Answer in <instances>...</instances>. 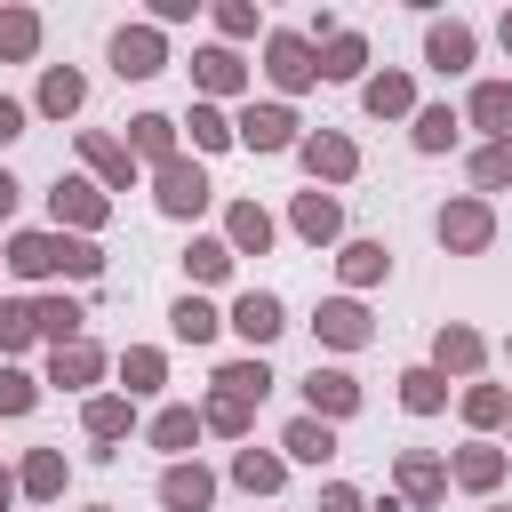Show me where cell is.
<instances>
[{"mask_svg": "<svg viewBox=\"0 0 512 512\" xmlns=\"http://www.w3.org/2000/svg\"><path fill=\"white\" fill-rule=\"evenodd\" d=\"M352 400H360V392H352V376H336V368L320 376V368H312V408H328V416H344Z\"/></svg>", "mask_w": 512, "mask_h": 512, "instance_id": "cell-10", "label": "cell"}, {"mask_svg": "<svg viewBox=\"0 0 512 512\" xmlns=\"http://www.w3.org/2000/svg\"><path fill=\"white\" fill-rule=\"evenodd\" d=\"M304 160H312V176H352V144H344V136H320V144H304Z\"/></svg>", "mask_w": 512, "mask_h": 512, "instance_id": "cell-9", "label": "cell"}, {"mask_svg": "<svg viewBox=\"0 0 512 512\" xmlns=\"http://www.w3.org/2000/svg\"><path fill=\"white\" fill-rule=\"evenodd\" d=\"M368 112H408V80H376L368 88Z\"/></svg>", "mask_w": 512, "mask_h": 512, "instance_id": "cell-23", "label": "cell"}, {"mask_svg": "<svg viewBox=\"0 0 512 512\" xmlns=\"http://www.w3.org/2000/svg\"><path fill=\"white\" fill-rule=\"evenodd\" d=\"M232 328L264 344V336H280V304H272V296H240V312H232Z\"/></svg>", "mask_w": 512, "mask_h": 512, "instance_id": "cell-4", "label": "cell"}, {"mask_svg": "<svg viewBox=\"0 0 512 512\" xmlns=\"http://www.w3.org/2000/svg\"><path fill=\"white\" fill-rule=\"evenodd\" d=\"M472 112H480L488 128H504V120H512V88H480V96H472Z\"/></svg>", "mask_w": 512, "mask_h": 512, "instance_id": "cell-21", "label": "cell"}, {"mask_svg": "<svg viewBox=\"0 0 512 512\" xmlns=\"http://www.w3.org/2000/svg\"><path fill=\"white\" fill-rule=\"evenodd\" d=\"M192 432H200V424H192V416H184V408H168V416H160V424H152V440H160V448H184V440H192Z\"/></svg>", "mask_w": 512, "mask_h": 512, "instance_id": "cell-20", "label": "cell"}, {"mask_svg": "<svg viewBox=\"0 0 512 512\" xmlns=\"http://www.w3.org/2000/svg\"><path fill=\"white\" fill-rule=\"evenodd\" d=\"M440 240H448V248H480V240H488V208H448V216H440Z\"/></svg>", "mask_w": 512, "mask_h": 512, "instance_id": "cell-3", "label": "cell"}, {"mask_svg": "<svg viewBox=\"0 0 512 512\" xmlns=\"http://www.w3.org/2000/svg\"><path fill=\"white\" fill-rule=\"evenodd\" d=\"M88 432H96V440L128 432V408H120V400H96V408H88Z\"/></svg>", "mask_w": 512, "mask_h": 512, "instance_id": "cell-19", "label": "cell"}, {"mask_svg": "<svg viewBox=\"0 0 512 512\" xmlns=\"http://www.w3.org/2000/svg\"><path fill=\"white\" fill-rule=\"evenodd\" d=\"M232 240H240V248H264V240H272L264 208H240V216H232Z\"/></svg>", "mask_w": 512, "mask_h": 512, "instance_id": "cell-18", "label": "cell"}, {"mask_svg": "<svg viewBox=\"0 0 512 512\" xmlns=\"http://www.w3.org/2000/svg\"><path fill=\"white\" fill-rule=\"evenodd\" d=\"M200 200H208V176H200V168H184V160H176V168H160V208H176V216H184V208H200Z\"/></svg>", "mask_w": 512, "mask_h": 512, "instance_id": "cell-1", "label": "cell"}, {"mask_svg": "<svg viewBox=\"0 0 512 512\" xmlns=\"http://www.w3.org/2000/svg\"><path fill=\"white\" fill-rule=\"evenodd\" d=\"M448 136H456V112H424V120H416V144H424V152H440Z\"/></svg>", "mask_w": 512, "mask_h": 512, "instance_id": "cell-17", "label": "cell"}, {"mask_svg": "<svg viewBox=\"0 0 512 512\" xmlns=\"http://www.w3.org/2000/svg\"><path fill=\"white\" fill-rule=\"evenodd\" d=\"M64 376H72V384H80V376H96V352H88V344H72V352H56V384H64Z\"/></svg>", "mask_w": 512, "mask_h": 512, "instance_id": "cell-26", "label": "cell"}, {"mask_svg": "<svg viewBox=\"0 0 512 512\" xmlns=\"http://www.w3.org/2000/svg\"><path fill=\"white\" fill-rule=\"evenodd\" d=\"M328 512H360V496L352 488H328Z\"/></svg>", "mask_w": 512, "mask_h": 512, "instance_id": "cell-43", "label": "cell"}, {"mask_svg": "<svg viewBox=\"0 0 512 512\" xmlns=\"http://www.w3.org/2000/svg\"><path fill=\"white\" fill-rule=\"evenodd\" d=\"M272 72H280V80H288V88H304V80H312V72H320V64H312V56H304V40H272Z\"/></svg>", "mask_w": 512, "mask_h": 512, "instance_id": "cell-8", "label": "cell"}, {"mask_svg": "<svg viewBox=\"0 0 512 512\" xmlns=\"http://www.w3.org/2000/svg\"><path fill=\"white\" fill-rule=\"evenodd\" d=\"M240 480H248V488H280V464H272V456H256V448H248V456H240Z\"/></svg>", "mask_w": 512, "mask_h": 512, "instance_id": "cell-28", "label": "cell"}, {"mask_svg": "<svg viewBox=\"0 0 512 512\" xmlns=\"http://www.w3.org/2000/svg\"><path fill=\"white\" fill-rule=\"evenodd\" d=\"M344 272H352V280H376V272H384V248H368V240L344 248Z\"/></svg>", "mask_w": 512, "mask_h": 512, "instance_id": "cell-25", "label": "cell"}, {"mask_svg": "<svg viewBox=\"0 0 512 512\" xmlns=\"http://www.w3.org/2000/svg\"><path fill=\"white\" fill-rule=\"evenodd\" d=\"M224 264H232V256H224V248H216V240H208V248H192V272H200V280H216V272H224Z\"/></svg>", "mask_w": 512, "mask_h": 512, "instance_id": "cell-36", "label": "cell"}, {"mask_svg": "<svg viewBox=\"0 0 512 512\" xmlns=\"http://www.w3.org/2000/svg\"><path fill=\"white\" fill-rule=\"evenodd\" d=\"M504 40H512V24H504Z\"/></svg>", "mask_w": 512, "mask_h": 512, "instance_id": "cell-46", "label": "cell"}, {"mask_svg": "<svg viewBox=\"0 0 512 512\" xmlns=\"http://www.w3.org/2000/svg\"><path fill=\"white\" fill-rule=\"evenodd\" d=\"M64 208L88 224V216H96V192H88V184H56V216H64Z\"/></svg>", "mask_w": 512, "mask_h": 512, "instance_id": "cell-24", "label": "cell"}, {"mask_svg": "<svg viewBox=\"0 0 512 512\" xmlns=\"http://www.w3.org/2000/svg\"><path fill=\"white\" fill-rule=\"evenodd\" d=\"M472 352H480L472 336H440V360H456V368H472Z\"/></svg>", "mask_w": 512, "mask_h": 512, "instance_id": "cell-40", "label": "cell"}, {"mask_svg": "<svg viewBox=\"0 0 512 512\" xmlns=\"http://www.w3.org/2000/svg\"><path fill=\"white\" fill-rule=\"evenodd\" d=\"M136 144L144 152H168V120H136Z\"/></svg>", "mask_w": 512, "mask_h": 512, "instance_id": "cell-39", "label": "cell"}, {"mask_svg": "<svg viewBox=\"0 0 512 512\" xmlns=\"http://www.w3.org/2000/svg\"><path fill=\"white\" fill-rule=\"evenodd\" d=\"M456 472H464V480H472V488H488V480H496V456H480V448H472V456H464V464H456Z\"/></svg>", "mask_w": 512, "mask_h": 512, "instance_id": "cell-37", "label": "cell"}, {"mask_svg": "<svg viewBox=\"0 0 512 512\" xmlns=\"http://www.w3.org/2000/svg\"><path fill=\"white\" fill-rule=\"evenodd\" d=\"M288 128H296V120H288L280 104H264V112H248V120H240V136H248L256 152H280V144H288Z\"/></svg>", "mask_w": 512, "mask_h": 512, "instance_id": "cell-2", "label": "cell"}, {"mask_svg": "<svg viewBox=\"0 0 512 512\" xmlns=\"http://www.w3.org/2000/svg\"><path fill=\"white\" fill-rule=\"evenodd\" d=\"M296 224H304L312 240H328V232H336V200H320V192H304V200H296Z\"/></svg>", "mask_w": 512, "mask_h": 512, "instance_id": "cell-13", "label": "cell"}, {"mask_svg": "<svg viewBox=\"0 0 512 512\" xmlns=\"http://www.w3.org/2000/svg\"><path fill=\"white\" fill-rule=\"evenodd\" d=\"M0 408H8V416H24V408H32V376L0 368Z\"/></svg>", "mask_w": 512, "mask_h": 512, "instance_id": "cell-22", "label": "cell"}, {"mask_svg": "<svg viewBox=\"0 0 512 512\" xmlns=\"http://www.w3.org/2000/svg\"><path fill=\"white\" fill-rule=\"evenodd\" d=\"M208 424H216V432H240V424H248V400H240V392H224V400L208 408Z\"/></svg>", "mask_w": 512, "mask_h": 512, "instance_id": "cell-27", "label": "cell"}, {"mask_svg": "<svg viewBox=\"0 0 512 512\" xmlns=\"http://www.w3.org/2000/svg\"><path fill=\"white\" fill-rule=\"evenodd\" d=\"M176 336H192V344H200V336H216V312L184 296V304H176Z\"/></svg>", "mask_w": 512, "mask_h": 512, "instance_id": "cell-14", "label": "cell"}, {"mask_svg": "<svg viewBox=\"0 0 512 512\" xmlns=\"http://www.w3.org/2000/svg\"><path fill=\"white\" fill-rule=\"evenodd\" d=\"M160 496H168V504H176V512H200V504H208V472H200V464H192V472H184V464H176V472H168V480H160Z\"/></svg>", "mask_w": 512, "mask_h": 512, "instance_id": "cell-5", "label": "cell"}, {"mask_svg": "<svg viewBox=\"0 0 512 512\" xmlns=\"http://www.w3.org/2000/svg\"><path fill=\"white\" fill-rule=\"evenodd\" d=\"M408 408H440V376L416 368V376H408Z\"/></svg>", "mask_w": 512, "mask_h": 512, "instance_id": "cell-32", "label": "cell"}, {"mask_svg": "<svg viewBox=\"0 0 512 512\" xmlns=\"http://www.w3.org/2000/svg\"><path fill=\"white\" fill-rule=\"evenodd\" d=\"M8 208H16V184H8V176H0V216H8Z\"/></svg>", "mask_w": 512, "mask_h": 512, "instance_id": "cell-44", "label": "cell"}, {"mask_svg": "<svg viewBox=\"0 0 512 512\" xmlns=\"http://www.w3.org/2000/svg\"><path fill=\"white\" fill-rule=\"evenodd\" d=\"M320 336H336V344H360V336H368L360 304H328V312H320Z\"/></svg>", "mask_w": 512, "mask_h": 512, "instance_id": "cell-12", "label": "cell"}, {"mask_svg": "<svg viewBox=\"0 0 512 512\" xmlns=\"http://www.w3.org/2000/svg\"><path fill=\"white\" fill-rule=\"evenodd\" d=\"M24 328H32V312H16V304H0V344H16Z\"/></svg>", "mask_w": 512, "mask_h": 512, "instance_id": "cell-41", "label": "cell"}, {"mask_svg": "<svg viewBox=\"0 0 512 512\" xmlns=\"http://www.w3.org/2000/svg\"><path fill=\"white\" fill-rule=\"evenodd\" d=\"M320 72H336V80H352V72H360V40H336V48H328V64H320Z\"/></svg>", "mask_w": 512, "mask_h": 512, "instance_id": "cell-29", "label": "cell"}, {"mask_svg": "<svg viewBox=\"0 0 512 512\" xmlns=\"http://www.w3.org/2000/svg\"><path fill=\"white\" fill-rule=\"evenodd\" d=\"M0 504H8V472H0Z\"/></svg>", "mask_w": 512, "mask_h": 512, "instance_id": "cell-45", "label": "cell"}, {"mask_svg": "<svg viewBox=\"0 0 512 512\" xmlns=\"http://www.w3.org/2000/svg\"><path fill=\"white\" fill-rule=\"evenodd\" d=\"M472 176H480V184H512V144H488V152L472 160Z\"/></svg>", "mask_w": 512, "mask_h": 512, "instance_id": "cell-15", "label": "cell"}, {"mask_svg": "<svg viewBox=\"0 0 512 512\" xmlns=\"http://www.w3.org/2000/svg\"><path fill=\"white\" fill-rule=\"evenodd\" d=\"M232 72H240L232 56H200V80H208V88H232Z\"/></svg>", "mask_w": 512, "mask_h": 512, "instance_id": "cell-35", "label": "cell"}, {"mask_svg": "<svg viewBox=\"0 0 512 512\" xmlns=\"http://www.w3.org/2000/svg\"><path fill=\"white\" fill-rule=\"evenodd\" d=\"M288 448H296L304 464H320V456L336 448V432H328V424H312V416H296V424H288Z\"/></svg>", "mask_w": 512, "mask_h": 512, "instance_id": "cell-11", "label": "cell"}, {"mask_svg": "<svg viewBox=\"0 0 512 512\" xmlns=\"http://www.w3.org/2000/svg\"><path fill=\"white\" fill-rule=\"evenodd\" d=\"M216 384H224V392H240V400H248V392H264V368H224V376H216Z\"/></svg>", "mask_w": 512, "mask_h": 512, "instance_id": "cell-31", "label": "cell"}, {"mask_svg": "<svg viewBox=\"0 0 512 512\" xmlns=\"http://www.w3.org/2000/svg\"><path fill=\"white\" fill-rule=\"evenodd\" d=\"M24 480H32L40 496H56V480H64V464H56V456H32V472H24Z\"/></svg>", "mask_w": 512, "mask_h": 512, "instance_id": "cell-33", "label": "cell"}, {"mask_svg": "<svg viewBox=\"0 0 512 512\" xmlns=\"http://www.w3.org/2000/svg\"><path fill=\"white\" fill-rule=\"evenodd\" d=\"M0 48L24 56V48H32V16H8V24H0Z\"/></svg>", "mask_w": 512, "mask_h": 512, "instance_id": "cell-30", "label": "cell"}, {"mask_svg": "<svg viewBox=\"0 0 512 512\" xmlns=\"http://www.w3.org/2000/svg\"><path fill=\"white\" fill-rule=\"evenodd\" d=\"M16 128H24V112H16V104H8V96H0V144H8V136H16Z\"/></svg>", "mask_w": 512, "mask_h": 512, "instance_id": "cell-42", "label": "cell"}, {"mask_svg": "<svg viewBox=\"0 0 512 512\" xmlns=\"http://www.w3.org/2000/svg\"><path fill=\"white\" fill-rule=\"evenodd\" d=\"M40 104H48V112H72V104H80V80H72V72H48Z\"/></svg>", "mask_w": 512, "mask_h": 512, "instance_id": "cell-16", "label": "cell"}, {"mask_svg": "<svg viewBox=\"0 0 512 512\" xmlns=\"http://www.w3.org/2000/svg\"><path fill=\"white\" fill-rule=\"evenodd\" d=\"M192 136H200V144H224V136H232V128H224V120H216V112H192Z\"/></svg>", "mask_w": 512, "mask_h": 512, "instance_id": "cell-38", "label": "cell"}, {"mask_svg": "<svg viewBox=\"0 0 512 512\" xmlns=\"http://www.w3.org/2000/svg\"><path fill=\"white\" fill-rule=\"evenodd\" d=\"M112 56H120V72H160V48H152V32H120V40H112Z\"/></svg>", "mask_w": 512, "mask_h": 512, "instance_id": "cell-7", "label": "cell"}, {"mask_svg": "<svg viewBox=\"0 0 512 512\" xmlns=\"http://www.w3.org/2000/svg\"><path fill=\"white\" fill-rule=\"evenodd\" d=\"M400 480H408V496H440V472L432 464H400Z\"/></svg>", "mask_w": 512, "mask_h": 512, "instance_id": "cell-34", "label": "cell"}, {"mask_svg": "<svg viewBox=\"0 0 512 512\" xmlns=\"http://www.w3.org/2000/svg\"><path fill=\"white\" fill-rule=\"evenodd\" d=\"M432 64H440V72L472 64V32H464V24H432Z\"/></svg>", "mask_w": 512, "mask_h": 512, "instance_id": "cell-6", "label": "cell"}]
</instances>
